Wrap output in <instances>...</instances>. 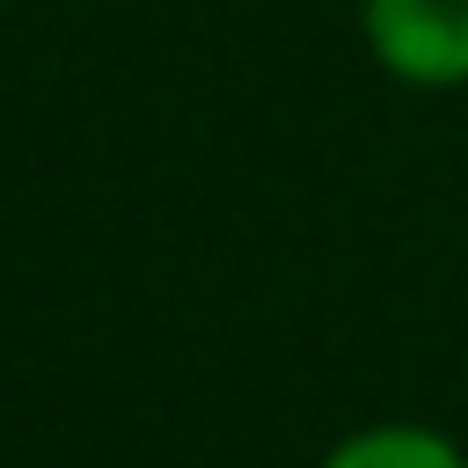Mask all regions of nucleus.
<instances>
[{
    "instance_id": "2",
    "label": "nucleus",
    "mask_w": 468,
    "mask_h": 468,
    "mask_svg": "<svg viewBox=\"0 0 468 468\" xmlns=\"http://www.w3.org/2000/svg\"><path fill=\"white\" fill-rule=\"evenodd\" d=\"M314 468H468V453L431 424H366L336 439Z\"/></svg>"
},
{
    "instance_id": "1",
    "label": "nucleus",
    "mask_w": 468,
    "mask_h": 468,
    "mask_svg": "<svg viewBox=\"0 0 468 468\" xmlns=\"http://www.w3.org/2000/svg\"><path fill=\"white\" fill-rule=\"evenodd\" d=\"M373 58L410 88L468 80V0H366Z\"/></svg>"
}]
</instances>
